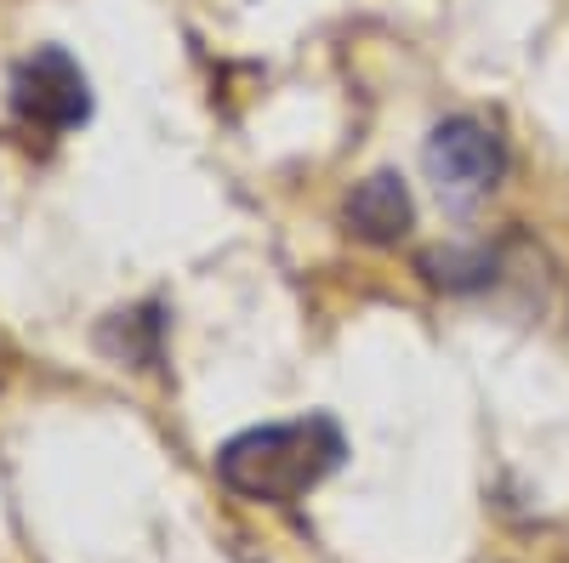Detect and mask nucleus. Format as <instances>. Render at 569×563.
I'll return each instance as SVG.
<instances>
[{
    "label": "nucleus",
    "instance_id": "7ed1b4c3",
    "mask_svg": "<svg viewBox=\"0 0 569 563\" xmlns=\"http://www.w3.org/2000/svg\"><path fill=\"white\" fill-rule=\"evenodd\" d=\"M12 109L34 131H74L91 114V91H86L80 63L69 52H58V46H40L12 80Z\"/></svg>",
    "mask_w": 569,
    "mask_h": 563
},
{
    "label": "nucleus",
    "instance_id": "f03ea898",
    "mask_svg": "<svg viewBox=\"0 0 569 563\" xmlns=\"http://www.w3.org/2000/svg\"><path fill=\"white\" fill-rule=\"evenodd\" d=\"M421 160H427V177H433V188L450 205L485 200L507 171V149L485 120H445L433 137H427Z\"/></svg>",
    "mask_w": 569,
    "mask_h": 563
},
{
    "label": "nucleus",
    "instance_id": "f257e3e1",
    "mask_svg": "<svg viewBox=\"0 0 569 563\" xmlns=\"http://www.w3.org/2000/svg\"><path fill=\"white\" fill-rule=\"evenodd\" d=\"M342 455H348V444H342V428L330 415L273 421V428H251L217 450V479L246 501L291 506L313 484H325L337 473Z\"/></svg>",
    "mask_w": 569,
    "mask_h": 563
},
{
    "label": "nucleus",
    "instance_id": "20e7f679",
    "mask_svg": "<svg viewBox=\"0 0 569 563\" xmlns=\"http://www.w3.org/2000/svg\"><path fill=\"white\" fill-rule=\"evenodd\" d=\"M410 217H416L410 188H405L393 171L365 177V182L353 188V194H348V205H342L348 233H359L365 245H399L405 233H410Z\"/></svg>",
    "mask_w": 569,
    "mask_h": 563
},
{
    "label": "nucleus",
    "instance_id": "39448f33",
    "mask_svg": "<svg viewBox=\"0 0 569 563\" xmlns=\"http://www.w3.org/2000/svg\"><path fill=\"white\" fill-rule=\"evenodd\" d=\"M154 336H160L154 308L114 313V319L103 324V348H109V353H120V359H131V364H149V359H154Z\"/></svg>",
    "mask_w": 569,
    "mask_h": 563
}]
</instances>
